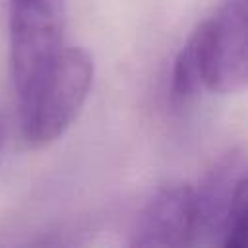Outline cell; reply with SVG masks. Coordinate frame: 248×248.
<instances>
[{"label": "cell", "mask_w": 248, "mask_h": 248, "mask_svg": "<svg viewBox=\"0 0 248 248\" xmlns=\"http://www.w3.org/2000/svg\"><path fill=\"white\" fill-rule=\"evenodd\" d=\"M4 140H6V124H4V118L0 116V151H2Z\"/></svg>", "instance_id": "6"}, {"label": "cell", "mask_w": 248, "mask_h": 248, "mask_svg": "<svg viewBox=\"0 0 248 248\" xmlns=\"http://www.w3.org/2000/svg\"><path fill=\"white\" fill-rule=\"evenodd\" d=\"M194 190L196 236L194 244H219L227 219L246 198V165L238 147L221 153Z\"/></svg>", "instance_id": "5"}, {"label": "cell", "mask_w": 248, "mask_h": 248, "mask_svg": "<svg viewBox=\"0 0 248 248\" xmlns=\"http://www.w3.org/2000/svg\"><path fill=\"white\" fill-rule=\"evenodd\" d=\"M248 81V0H221L174 58L170 95L188 103L200 89L240 93Z\"/></svg>", "instance_id": "1"}, {"label": "cell", "mask_w": 248, "mask_h": 248, "mask_svg": "<svg viewBox=\"0 0 248 248\" xmlns=\"http://www.w3.org/2000/svg\"><path fill=\"white\" fill-rule=\"evenodd\" d=\"M93 83V60L79 46L60 48L17 95L21 136L29 147L56 141L76 120Z\"/></svg>", "instance_id": "2"}, {"label": "cell", "mask_w": 248, "mask_h": 248, "mask_svg": "<svg viewBox=\"0 0 248 248\" xmlns=\"http://www.w3.org/2000/svg\"><path fill=\"white\" fill-rule=\"evenodd\" d=\"M194 190L184 182H167L151 192L130 232V244L140 248H178L194 244Z\"/></svg>", "instance_id": "4"}, {"label": "cell", "mask_w": 248, "mask_h": 248, "mask_svg": "<svg viewBox=\"0 0 248 248\" xmlns=\"http://www.w3.org/2000/svg\"><path fill=\"white\" fill-rule=\"evenodd\" d=\"M66 0H10V70L17 95L62 48Z\"/></svg>", "instance_id": "3"}]
</instances>
